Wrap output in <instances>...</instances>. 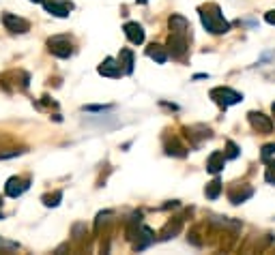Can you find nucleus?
I'll return each instance as SVG.
<instances>
[{
	"label": "nucleus",
	"instance_id": "4",
	"mask_svg": "<svg viewBox=\"0 0 275 255\" xmlns=\"http://www.w3.org/2000/svg\"><path fill=\"white\" fill-rule=\"evenodd\" d=\"M48 47H50L52 54L58 56V58H69L73 54V45L67 37H52L48 41Z\"/></svg>",
	"mask_w": 275,
	"mask_h": 255
},
{
	"label": "nucleus",
	"instance_id": "24",
	"mask_svg": "<svg viewBox=\"0 0 275 255\" xmlns=\"http://www.w3.org/2000/svg\"><path fill=\"white\" fill-rule=\"evenodd\" d=\"M31 2H37V4H43L45 0H31Z\"/></svg>",
	"mask_w": 275,
	"mask_h": 255
},
{
	"label": "nucleus",
	"instance_id": "2",
	"mask_svg": "<svg viewBox=\"0 0 275 255\" xmlns=\"http://www.w3.org/2000/svg\"><path fill=\"white\" fill-rule=\"evenodd\" d=\"M211 99H213L215 103L219 105V108L226 110V108H230V105L241 103V101H243V94L237 92V90H232V88L221 86V88H213V90H211Z\"/></svg>",
	"mask_w": 275,
	"mask_h": 255
},
{
	"label": "nucleus",
	"instance_id": "12",
	"mask_svg": "<svg viewBox=\"0 0 275 255\" xmlns=\"http://www.w3.org/2000/svg\"><path fill=\"white\" fill-rule=\"evenodd\" d=\"M168 26H170L172 32H179V34H189V22L185 20L183 15H172L170 20H168Z\"/></svg>",
	"mask_w": 275,
	"mask_h": 255
},
{
	"label": "nucleus",
	"instance_id": "17",
	"mask_svg": "<svg viewBox=\"0 0 275 255\" xmlns=\"http://www.w3.org/2000/svg\"><path fill=\"white\" fill-rule=\"evenodd\" d=\"M61 199H62L61 191H56L54 195H43V204L45 206H58V204H61Z\"/></svg>",
	"mask_w": 275,
	"mask_h": 255
},
{
	"label": "nucleus",
	"instance_id": "5",
	"mask_svg": "<svg viewBox=\"0 0 275 255\" xmlns=\"http://www.w3.org/2000/svg\"><path fill=\"white\" fill-rule=\"evenodd\" d=\"M2 24H4V28L11 32H15V34H24L31 30V24H28L24 17H17L13 13H4L2 15Z\"/></svg>",
	"mask_w": 275,
	"mask_h": 255
},
{
	"label": "nucleus",
	"instance_id": "23",
	"mask_svg": "<svg viewBox=\"0 0 275 255\" xmlns=\"http://www.w3.org/2000/svg\"><path fill=\"white\" fill-rule=\"evenodd\" d=\"M0 247H9V249H17V242H7L0 238Z\"/></svg>",
	"mask_w": 275,
	"mask_h": 255
},
{
	"label": "nucleus",
	"instance_id": "13",
	"mask_svg": "<svg viewBox=\"0 0 275 255\" xmlns=\"http://www.w3.org/2000/svg\"><path fill=\"white\" fill-rule=\"evenodd\" d=\"M119 64L122 69V75H131L133 73V52L131 50H121Z\"/></svg>",
	"mask_w": 275,
	"mask_h": 255
},
{
	"label": "nucleus",
	"instance_id": "11",
	"mask_svg": "<svg viewBox=\"0 0 275 255\" xmlns=\"http://www.w3.org/2000/svg\"><path fill=\"white\" fill-rule=\"evenodd\" d=\"M224 165H226V155H224V152H219V150H215L213 155L209 157L207 170L211 171V174H219V171L224 170Z\"/></svg>",
	"mask_w": 275,
	"mask_h": 255
},
{
	"label": "nucleus",
	"instance_id": "22",
	"mask_svg": "<svg viewBox=\"0 0 275 255\" xmlns=\"http://www.w3.org/2000/svg\"><path fill=\"white\" fill-rule=\"evenodd\" d=\"M84 110H89V112H103V110H108V108H105V105H103V108H101V105H86Z\"/></svg>",
	"mask_w": 275,
	"mask_h": 255
},
{
	"label": "nucleus",
	"instance_id": "28",
	"mask_svg": "<svg viewBox=\"0 0 275 255\" xmlns=\"http://www.w3.org/2000/svg\"><path fill=\"white\" fill-rule=\"evenodd\" d=\"M0 204H2V201H0Z\"/></svg>",
	"mask_w": 275,
	"mask_h": 255
},
{
	"label": "nucleus",
	"instance_id": "25",
	"mask_svg": "<svg viewBox=\"0 0 275 255\" xmlns=\"http://www.w3.org/2000/svg\"><path fill=\"white\" fill-rule=\"evenodd\" d=\"M136 2H140V4H144V2H146V0H136Z\"/></svg>",
	"mask_w": 275,
	"mask_h": 255
},
{
	"label": "nucleus",
	"instance_id": "19",
	"mask_svg": "<svg viewBox=\"0 0 275 255\" xmlns=\"http://www.w3.org/2000/svg\"><path fill=\"white\" fill-rule=\"evenodd\" d=\"M226 148H228L226 159H237L239 157V146L235 144V142H226Z\"/></svg>",
	"mask_w": 275,
	"mask_h": 255
},
{
	"label": "nucleus",
	"instance_id": "27",
	"mask_svg": "<svg viewBox=\"0 0 275 255\" xmlns=\"http://www.w3.org/2000/svg\"><path fill=\"white\" fill-rule=\"evenodd\" d=\"M0 219H2V212H0Z\"/></svg>",
	"mask_w": 275,
	"mask_h": 255
},
{
	"label": "nucleus",
	"instance_id": "9",
	"mask_svg": "<svg viewBox=\"0 0 275 255\" xmlns=\"http://www.w3.org/2000/svg\"><path fill=\"white\" fill-rule=\"evenodd\" d=\"M97 71H99V75H103V78H121L122 75V69H121V64H119V60H114V58H105V60L99 64L97 67Z\"/></svg>",
	"mask_w": 275,
	"mask_h": 255
},
{
	"label": "nucleus",
	"instance_id": "18",
	"mask_svg": "<svg viewBox=\"0 0 275 255\" xmlns=\"http://www.w3.org/2000/svg\"><path fill=\"white\" fill-rule=\"evenodd\" d=\"M265 180L275 185V161H269L267 163V171H265Z\"/></svg>",
	"mask_w": 275,
	"mask_h": 255
},
{
	"label": "nucleus",
	"instance_id": "26",
	"mask_svg": "<svg viewBox=\"0 0 275 255\" xmlns=\"http://www.w3.org/2000/svg\"><path fill=\"white\" fill-rule=\"evenodd\" d=\"M271 112H273V116H275V103H273V108H271Z\"/></svg>",
	"mask_w": 275,
	"mask_h": 255
},
{
	"label": "nucleus",
	"instance_id": "3",
	"mask_svg": "<svg viewBox=\"0 0 275 255\" xmlns=\"http://www.w3.org/2000/svg\"><path fill=\"white\" fill-rule=\"evenodd\" d=\"M187 37L189 34H179V32H170V39H168V52L172 54V58H185L187 50H189V43H187Z\"/></svg>",
	"mask_w": 275,
	"mask_h": 255
},
{
	"label": "nucleus",
	"instance_id": "16",
	"mask_svg": "<svg viewBox=\"0 0 275 255\" xmlns=\"http://www.w3.org/2000/svg\"><path fill=\"white\" fill-rule=\"evenodd\" d=\"M219 193H221V182L215 178L213 182H209V185H207V189H204V195H207L209 199H217Z\"/></svg>",
	"mask_w": 275,
	"mask_h": 255
},
{
	"label": "nucleus",
	"instance_id": "1",
	"mask_svg": "<svg viewBox=\"0 0 275 255\" xmlns=\"http://www.w3.org/2000/svg\"><path fill=\"white\" fill-rule=\"evenodd\" d=\"M200 20H202V26L211 34H226L230 30V24L224 20V15L219 13V9L215 4H209V7L200 9Z\"/></svg>",
	"mask_w": 275,
	"mask_h": 255
},
{
	"label": "nucleus",
	"instance_id": "21",
	"mask_svg": "<svg viewBox=\"0 0 275 255\" xmlns=\"http://www.w3.org/2000/svg\"><path fill=\"white\" fill-rule=\"evenodd\" d=\"M265 22L273 24V26H275V11H269V13H265Z\"/></svg>",
	"mask_w": 275,
	"mask_h": 255
},
{
	"label": "nucleus",
	"instance_id": "10",
	"mask_svg": "<svg viewBox=\"0 0 275 255\" xmlns=\"http://www.w3.org/2000/svg\"><path fill=\"white\" fill-rule=\"evenodd\" d=\"M122 30H125V37L129 39L133 45H142L144 43V28L140 26V24L127 22L125 26H122Z\"/></svg>",
	"mask_w": 275,
	"mask_h": 255
},
{
	"label": "nucleus",
	"instance_id": "8",
	"mask_svg": "<svg viewBox=\"0 0 275 255\" xmlns=\"http://www.w3.org/2000/svg\"><path fill=\"white\" fill-rule=\"evenodd\" d=\"M28 187H31V182L24 180V178H9L7 185H4V193L9 195V198H20L24 191H28Z\"/></svg>",
	"mask_w": 275,
	"mask_h": 255
},
{
	"label": "nucleus",
	"instance_id": "15",
	"mask_svg": "<svg viewBox=\"0 0 275 255\" xmlns=\"http://www.w3.org/2000/svg\"><path fill=\"white\" fill-rule=\"evenodd\" d=\"M251 195H254V189L245 187L243 191H235V193H230V201H232V204H243V201H245V199H249Z\"/></svg>",
	"mask_w": 275,
	"mask_h": 255
},
{
	"label": "nucleus",
	"instance_id": "20",
	"mask_svg": "<svg viewBox=\"0 0 275 255\" xmlns=\"http://www.w3.org/2000/svg\"><path fill=\"white\" fill-rule=\"evenodd\" d=\"M273 155H275V144H267V146H262V152H260V157L265 159V161H267L269 157H273Z\"/></svg>",
	"mask_w": 275,
	"mask_h": 255
},
{
	"label": "nucleus",
	"instance_id": "14",
	"mask_svg": "<svg viewBox=\"0 0 275 255\" xmlns=\"http://www.w3.org/2000/svg\"><path fill=\"white\" fill-rule=\"evenodd\" d=\"M146 56H149V58H153L155 62L163 64V62L168 60V50H166L163 45L153 43V45H149V47H146Z\"/></svg>",
	"mask_w": 275,
	"mask_h": 255
},
{
	"label": "nucleus",
	"instance_id": "7",
	"mask_svg": "<svg viewBox=\"0 0 275 255\" xmlns=\"http://www.w3.org/2000/svg\"><path fill=\"white\" fill-rule=\"evenodd\" d=\"M43 9L48 11L50 15H54V17H69V11L73 9V4L71 2H65V0H52V2H48V0H45Z\"/></svg>",
	"mask_w": 275,
	"mask_h": 255
},
{
	"label": "nucleus",
	"instance_id": "6",
	"mask_svg": "<svg viewBox=\"0 0 275 255\" xmlns=\"http://www.w3.org/2000/svg\"><path fill=\"white\" fill-rule=\"evenodd\" d=\"M249 124H251V127H254L256 129V131H258V133H271L273 131V122H271V118H269V116H265V114H262V112H249Z\"/></svg>",
	"mask_w": 275,
	"mask_h": 255
}]
</instances>
